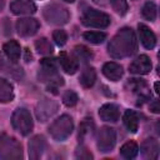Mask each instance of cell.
I'll return each instance as SVG.
<instances>
[{"label":"cell","instance_id":"cell-1","mask_svg":"<svg viewBox=\"0 0 160 160\" xmlns=\"http://www.w3.org/2000/svg\"><path fill=\"white\" fill-rule=\"evenodd\" d=\"M138 49V40L131 28L120 29L108 45V52L114 59H122L135 54Z\"/></svg>","mask_w":160,"mask_h":160},{"label":"cell","instance_id":"cell-2","mask_svg":"<svg viewBox=\"0 0 160 160\" xmlns=\"http://www.w3.org/2000/svg\"><path fill=\"white\" fill-rule=\"evenodd\" d=\"M39 80L46 84V88L52 94H58V89L64 85V79L58 74L56 61L52 58H44L40 62Z\"/></svg>","mask_w":160,"mask_h":160},{"label":"cell","instance_id":"cell-3","mask_svg":"<svg viewBox=\"0 0 160 160\" xmlns=\"http://www.w3.org/2000/svg\"><path fill=\"white\" fill-rule=\"evenodd\" d=\"M22 158L21 144L12 136H0V159L4 160H19Z\"/></svg>","mask_w":160,"mask_h":160},{"label":"cell","instance_id":"cell-4","mask_svg":"<svg viewBox=\"0 0 160 160\" xmlns=\"http://www.w3.org/2000/svg\"><path fill=\"white\" fill-rule=\"evenodd\" d=\"M72 129H74L72 119L69 115H61L60 118L54 120V122L50 125L49 132L52 139L58 141H64L70 136V134L72 132Z\"/></svg>","mask_w":160,"mask_h":160},{"label":"cell","instance_id":"cell-5","mask_svg":"<svg viewBox=\"0 0 160 160\" xmlns=\"http://www.w3.org/2000/svg\"><path fill=\"white\" fill-rule=\"evenodd\" d=\"M42 15H44L45 20L52 25H64L70 19L69 10L65 6L56 4V2H51V4L46 5L44 8Z\"/></svg>","mask_w":160,"mask_h":160},{"label":"cell","instance_id":"cell-6","mask_svg":"<svg viewBox=\"0 0 160 160\" xmlns=\"http://www.w3.org/2000/svg\"><path fill=\"white\" fill-rule=\"evenodd\" d=\"M11 125L12 128L19 131L21 135H29L32 131L34 124H32V119L30 112L24 109V108H19L12 112L11 116Z\"/></svg>","mask_w":160,"mask_h":160},{"label":"cell","instance_id":"cell-7","mask_svg":"<svg viewBox=\"0 0 160 160\" xmlns=\"http://www.w3.org/2000/svg\"><path fill=\"white\" fill-rule=\"evenodd\" d=\"M110 16L95 9H86L81 15V22L89 28L104 29L110 25Z\"/></svg>","mask_w":160,"mask_h":160},{"label":"cell","instance_id":"cell-8","mask_svg":"<svg viewBox=\"0 0 160 160\" xmlns=\"http://www.w3.org/2000/svg\"><path fill=\"white\" fill-rule=\"evenodd\" d=\"M116 144V131L110 126H102L98 131L96 145L101 152H109Z\"/></svg>","mask_w":160,"mask_h":160},{"label":"cell","instance_id":"cell-9","mask_svg":"<svg viewBox=\"0 0 160 160\" xmlns=\"http://www.w3.org/2000/svg\"><path fill=\"white\" fill-rule=\"evenodd\" d=\"M59 109V105L55 100H51V99H48V98H44L41 99L38 105H36V110H35V114H36V118L39 121L44 122L46 120H49Z\"/></svg>","mask_w":160,"mask_h":160},{"label":"cell","instance_id":"cell-10","mask_svg":"<svg viewBox=\"0 0 160 160\" xmlns=\"http://www.w3.org/2000/svg\"><path fill=\"white\" fill-rule=\"evenodd\" d=\"M16 31L20 36H32L40 28V24L34 18H22L16 21Z\"/></svg>","mask_w":160,"mask_h":160},{"label":"cell","instance_id":"cell-11","mask_svg":"<svg viewBox=\"0 0 160 160\" xmlns=\"http://www.w3.org/2000/svg\"><path fill=\"white\" fill-rule=\"evenodd\" d=\"M130 72L138 74V75H145L149 74L151 70V61L150 58L146 55H140L136 59L132 60V62L129 66Z\"/></svg>","mask_w":160,"mask_h":160},{"label":"cell","instance_id":"cell-12","mask_svg":"<svg viewBox=\"0 0 160 160\" xmlns=\"http://www.w3.org/2000/svg\"><path fill=\"white\" fill-rule=\"evenodd\" d=\"M10 10L15 15H30L36 11V5L32 0H12Z\"/></svg>","mask_w":160,"mask_h":160},{"label":"cell","instance_id":"cell-13","mask_svg":"<svg viewBox=\"0 0 160 160\" xmlns=\"http://www.w3.org/2000/svg\"><path fill=\"white\" fill-rule=\"evenodd\" d=\"M46 146L45 138L42 135H35L29 141V158L31 160H38L41 158Z\"/></svg>","mask_w":160,"mask_h":160},{"label":"cell","instance_id":"cell-14","mask_svg":"<svg viewBox=\"0 0 160 160\" xmlns=\"http://www.w3.org/2000/svg\"><path fill=\"white\" fill-rule=\"evenodd\" d=\"M140 150H141V154L145 159L156 160L159 158V151H160L159 142H158V140H155L152 138L144 140L142 144H141Z\"/></svg>","mask_w":160,"mask_h":160},{"label":"cell","instance_id":"cell-15","mask_svg":"<svg viewBox=\"0 0 160 160\" xmlns=\"http://www.w3.org/2000/svg\"><path fill=\"white\" fill-rule=\"evenodd\" d=\"M138 30H139V36H140V41H141L142 46L148 50L154 49L155 45H156V36L150 30V28H148L144 24H139Z\"/></svg>","mask_w":160,"mask_h":160},{"label":"cell","instance_id":"cell-16","mask_svg":"<svg viewBox=\"0 0 160 160\" xmlns=\"http://www.w3.org/2000/svg\"><path fill=\"white\" fill-rule=\"evenodd\" d=\"M99 116L104 121L115 122L120 118V110H119V108L115 104H111V102L110 104H104L99 109Z\"/></svg>","mask_w":160,"mask_h":160},{"label":"cell","instance_id":"cell-17","mask_svg":"<svg viewBox=\"0 0 160 160\" xmlns=\"http://www.w3.org/2000/svg\"><path fill=\"white\" fill-rule=\"evenodd\" d=\"M102 74L109 80L118 81V80H120L122 78L124 70H122V66L121 65H119L116 62H112V61H109V62L104 64V66H102Z\"/></svg>","mask_w":160,"mask_h":160},{"label":"cell","instance_id":"cell-18","mask_svg":"<svg viewBox=\"0 0 160 160\" xmlns=\"http://www.w3.org/2000/svg\"><path fill=\"white\" fill-rule=\"evenodd\" d=\"M59 62L60 66L62 68V70L66 74H75L78 68H79V62L75 58L68 55L66 52H60L59 55Z\"/></svg>","mask_w":160,"mask_h":160},{"label":"cell","instance_id":"cell-19","mask_svg":"<svg viewBox=\"0 0 160 160\" xmlns=\"http://www.w3.org/2000/svg\"><path fill=\"white\" fill-rule=\"evenodd\" d=\"M5 55L8 56V59L12 62H16L19 59H20V55H21V48L19 45L18 41L15 40H9L8 42L4 44V48H2Z\"/></svg>","mask_w":160,"mask_h":160},{"label":"cell","instance_id":"cell-20","mask_svg":"<svg viewBox=\"0 0 160 160\" xmlns=\"http://www.w3.org/2000/svg\"><path fill=\"white\" fill-rule=\"evenodd\" d=\"M122 121H124V125L128 129V131H130V132H136L138 131V128H139V116H138V114L135 111L126 110L124 112Z\"/></svg>","mask_w":160,"mask_h":160},{"label":"cell","instance_id":"cell-21","mask_svg":"<svg viewBox=\"0 0 160 160\" xmlns=\"http://www.w3.org/2000/svg\"><path fill=\"white\" fill-rule=\"evenodd\" d=\"M12 99H14L12 85L8 80L0 78V102H4V104L10 102V101H12Z\"/></svg>","mask_w":160,"mask_h":160},{"label":"cell","instance_id":"cell-22","mask_svg":"<svg viewBox=\"0 0 160 160\" xmlns=\"http://www.w3.org/2000/svg\"><path fill=\"white\" fill-rule=\"evenodd\" d=\"M95 80H96V71H95V69L92 66L85 68L82 70L80 78H79V82L81 84L82 88H86V89L88 88H91L94 85Z\"/></svg>","mask_w":160,"mask_h":160},{"label":"cell","instance_id":"cell-23","mask_svg":"<svg viewBox=\"0 0 160 160\" xmlns=\"http://www.w3.org/2000/svg\"><path fill=\"white\" fill-rule=\"evenodd\" d=\"M95 130V124L92 121V119H84L79 126V141H84L86 138L91 136L94 134Z\"/></svg>","mask_w":160,"mask_h":160},{"label":"cell","instance_id":"cell-24","mask_svg":"<svg viewBox=\"0 0 160 160\" xmlns=\"http://www.w3.org/2000/svg\"><path fill=\"white\" fill-rule=\"evenodd\" d=\"M139 152V146L135 141H128L120 148V154L125 159H134Z\"/></svg>","mask_w":160,"mask_h":160},{"label":"cell","instance_id":"cell-25","mask_svg":"<svg viewBox=\"0 0 160 160\" xmlns=\"http://www.w3.org/2000/svg\"><path fill=\"white\" fill-rule=\"evenodd\" d=\"M130 84H131L132 90H134L135 92H138L141 99H146V98L150 96V94H149V91H148V85H146L145 81H142V80H140V79H131Z\"/></svg>","mask_w":160,"mask_h":160},{"label":"cell","instance_id":"cell-26","mask_svg":"<svg viewBox=\"0 0 160 160\" xmlns=\"http://www.w3.org/2000/svg\"><path fill=\"white\" fill-rule=\"evenodd\" d=\"M74 58L79 61L86 62L92 58V52L84 45H78L74 48Z\"/></svg>","mask_w":160,"mask_h":160},{"label":"cell","instance_id":"cell-27","mask_svg":"<svg viewBox=\"0 0 160 160\" xmlns=\"http://www.w3.org/2000/svg\"><path fill=\"white\" fill-rule=\"evenodd\" d=\"M156 5L152 2V1H148L145 2V5L142 6L141 9V15L145 20H149V21H154L156 19Z\"/></svg>","mask_w":160,"mask_h":160},{"label":"cell","instance_id":"cell-28","mask_svg":"<svg viewBox=\"0 0 160 160\" xmlns=\"http://www.w3.org/2000/svg\"><path fill=\"white\" fill-rule=\"evenodd\" d=\"M35 48L38 50L39 54L41 55H50L52 52V45L50 44V41L46 38H40L35 41Z\"/></svg>","mask_w":160,"mask_h":160},{"label":"cell","instance_id":"cell-29","mask_svg":"<svg viewBox=\"0 0 160 160\" xmlns=\"http://www.w3.org/2000/svg\"><path fill=\"white\" fill-rule=\"evenodd\" d=\"M82 36L86 41H89L90 44H95V45L104 42V40L106 39V34L100 32V31H86L84 32Z\"/></svg>","mask_w":160,"mask_h":160},{"label":"cell","instance_id":"cell-30","mask_svg":"<svg viewBox=\"0 0 160 160\" xmlns=\"http://www.w3.org/2000/svg\"><path fill=\"white\" fill-rule=\"evenodd\" d=\"M110 4L112 6V9L115 10V12L119 14L120 16H122L128 12L129 6H128L126 0H110Z\"/></svg>","mask_w":160,"mask_h":160},{"label":"cell","instance_id":"cell-31","mask_svg":"<svg viewBox=\"0 0 160 160\" xmlns=\"http://www.w3.org/2000/svg\"><path fill=\"white\" fill-rule=\"evenodd\" d=\"M62 102H64L66 106H69V108L76 105V102H78V95H76V92L72 91V90H68V91L62 95Z\"/></svg>","mask_w":160,"mask_h":160},{"label":"cell","instance_id":"cell-32","mask_svg":"<svg viewBox=\"0 0 160 160\" xmlns=\"http://www.w3.org/2000/svg\"><path fill=\"white\" fill-rule=\"evenodd\" d=\"M52 39H54V41L56 42V45L62 46V45H65V42H66V40H68V34L65 32V30L59 29V30H55V31L52 32Z\"/></svg>","mask_w":160,"mask_h":160},{"label":"cell","instance_id":"cell-33","mask_svg":"<svg viewBox=\"0 0 160 160\" xmlns=\"http://www.w3.org/2000/svg\"><path fill=\"white\" fill-rule=\"evenodd\" d=\"M75 156H76L78 159H92L91 152H90V151H88V149H86V148H79V149L76 150Z\"/></svg>","mask_w":160,"mask_h":160},{"label":"cell","instance_id":"cell-34","mask_svg":"<svg viewBox=\"0 0 160 160\" xmlns=\"http://www.w3.org/2000/svg\"><path fill=\"white\" fill-rule=\"evenodd\" d=\"M150 110L152 112H159V106H158V100H152V102L150 104Z\"/></svg>","mask_w":160,"mask_h":160},{"label":"cell","instance_id":"cell-35","mask_svg":"<svg viewBox=\"0 0 160 160\" xmlns=\"http://www.w3.org/2000/svg\"><path fill=\"white\" fill-rule=\"evenodd\" d=\"M25 52H26V56H25V61H26V62H29V61H31V59H32V56H31V54H30V51H29V50L26 49V51H25Z\"/></svg>","mask_w":160,"mask_h":160},{"label":"cell","instance_id":"cell-36","mask_svg":"<svg viewBox=\"0 0 160 160\" xmlns=\"http://www.w3.org/2000/svg\"><path fill=\"white\" fill-rule=\"evenodd\" d=\"M4 5H5V0H0V11L4 9Z\"/></svg>","mask_w":160,"mask_h":160},{"label":"cell","instance_id":"cell-37","mask_svg":"<svg viewBox=\"0 0 160 160\" xmlns=\"http://www.w3.org/2000/svg\"><path fill=\"white\" fill-rule=\"evenodd\" d=\"M95 2H98V4H101V5H104L105 4V1L104 0H94Z\"/></svg>","mask_w":160,"mask_h":160},{"label":"cell","instance_id":"cell-38","mask_svg":"<svg viewBox=\"0 0 160 160\" xmlns=\"http://www.w3.org/2000/svg\"><path fill=\"white\" fill-rule=\"evenodd\" d=\"M2 64H4V61H2V58H1V54H0V69L2 68Z\"/></svg>","mask_w":160,"mask_h":160},{"label":"cell","instance_id":"cell-39","mask_svg":"<svg viewBox=\"0 0 160 160\" xmlns=\"http://www.w3.org/2000/svg\"><path fill=\"white\" fill-rule=\"evenodd\" d=\"M62 1H65V2H74L75 0H62Z\"/></svg>","mask_w":160,"mask_h":160}]
</instances>
